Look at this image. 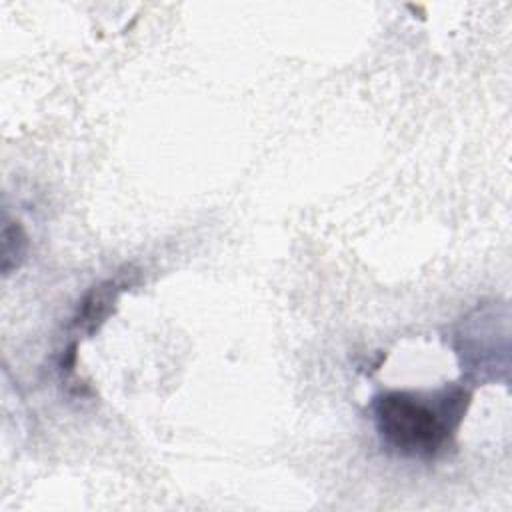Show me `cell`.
Here are the masks:
<instances>
[{"mask_svg": "<svg viewBox=\"0 0 512 512\" xmlns=\"http://www.w3.org/2000/svg\"><path fill=\"white\" fill-rule=\"evenodd\" d=\"M26 234L18 222H4L2 230V270L8 274L12 268H18L20 260L26 254Z\"/></svg>", "mask_w": 512, "mask_h": 512, "instance_id": "cell-3", "label": "cell"}, {"mask_svg": "<svg viewBox=\"0 0 512 512\" xmlns=\"http://www.w3.org/2000/svg\"><path fill=\"white\" fill-rule=\"evenodd\" d=\"M118 292H120V284L116 280H108L100 286H94L80 302L74 324L80 328H86L88 334H92L112 312Z\"/></svg>", "mask_w": 512, "mask_h": 512, "instance_id": "cell-2", "label": "cell"}, {"mask_svg": "<svg viewBox=\"0 0 512 512\" xmlns=\"http://www.w3.org/2000/svg\"><path fill=\"white\" fill-rule=\"evenodd\" d=\"M470 394L444 388L432 396L392 390L374 398V422L382 442L400 456L432 460L452 442Z\"/></svg>", "mask_w": 512, "mask_h": 512, "instance_id": "cell-1", "label": "cell"}]
</instances>
